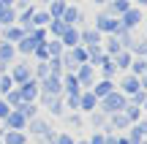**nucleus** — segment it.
Masks as SVG:
<instances>
[]
</instances>
